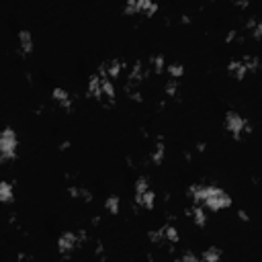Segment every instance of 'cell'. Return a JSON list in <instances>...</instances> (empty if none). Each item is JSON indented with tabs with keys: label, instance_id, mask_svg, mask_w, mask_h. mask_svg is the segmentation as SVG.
Returning a JSON list of instances; mask_svg holds the SVG:
<instances>
[{
	"label": "cell",
	"instance_id": "22",
	"mask_svg": "<svg viewBox=\"0 0 262 262\" xmlns=\"http://www.w3.org/2000/svg\"><path fill=\"white\" fill-rule=\"evenodd\" d=\"M194 150H196V152H205V142H199Z\"/></svg>",
	"mask_w": 262,
	"mask_h": 262
},
{
	"label": "cell",
	"instance_id": "19",
	"mask_svg": "<svg viewBox=\"0 0 262 262\" xmlns=\"http://www.w3.org/2000/svg\"><path fill=\"white\" fill-rule=\"evenodd\" d=\"M164 152H166V150H164V144L162 142H158L154 148H152V152H150V162H154V164H160L162 160H164Z\"/></svg>",
	"mask_w": 262,
	"mask_h": 262
},
{
	"label": "cell",
	"instance_id": "6",
	"mask_svg": "<svg viewBox=\"0 0 262 262\" xmlns=\"http://www.w3.org/2000/svg\"><path fill=\"white\" fill-rule=\"evenodd\" d=\"M51 98L59 105V107H63V109H72V105H74V98H72V94L66 90L63 86H55L53 90H51Z\"/></svg>",
	"mask_w": 262,
	"mask_h": 262
},
{
	"label": "cell",
	"instance_id": "2",
	"mask_svg": "<svg viewBox=\"0 0 262 262\" xmlns=\"http://www.w3.org/2000/svg\"><path fill=\"white\" fill-rule=\"evenodd\" d=\"M17 146H19V138L17 131L11 127H5L0 131V162L9 164L17 158Z\"/></svg>",
	"mask_w": 262,
	"mask_h": 262
},
{
	"label": "cell",
	"instance_id": "12",
	"mask_svg": "<svg viewBox=\"0 0 262 262\" xmlns=\"http://www.w3.org/2000/svg\"><path fill=\"white\" fill-rule=\"evenodd\" d=\"M134 11L150 17L158 11V3H154V0H134Z\"/></svg>",
	"mask_w": 262,
	"mask_h": 262
},
{
	"label": "cell",
	"instance_id": "7",
	"mask_svg": "<svg viewBox=\"0 0 262 262\" xmlns=\"http://www.w3.org/2000/svg\"><path fill=\"white\" fill-rule=\"evenodd\" d=\"M17 41H19V53L27 55L33 51V33L27 31V29H21L17 33Z\"/></svg>",
	"mask_w": 262,
	"mask_h": 262
},
{
	"label": "cell",
	"instance_id": "9",
	"mask_svg": "<svg viewBox=\"0 0 262 262\" xmlns=\"http://www.w3.org/2000/svg\"><path fill=\"white\" fill-rule=\"evenodd\" d=\"M136 203L144 209H154L156 205V192L152 188H146V190H138L136 192Z\"/></svg>",
	"mask_w": 262,
	"mask_h": 262
},
{
	"label": "cell",
	"instance_id": "16",
	"mask_svg": "<svg viewBox=\"0 0 262 262\" xmlns=\"http://www.w3.org/2000/svg\"><path fill=\"white\" fill-rule=\"evenodd\" d=\"M164 94H166L168 98H178V94H180V82L174 80V78H168L166 82H164Z\"/></svg>",
	"mask_w": 262,
	"mask_h": 262
},
{
	"label": "cell",
	"instance_id": "4",
	"mask_svg": "<svg viewBox=\"0 0 262 262\" xmlns=\"http://www.w3.org/2000/svg\"><path fill=\"white\" fill-rule=\"evenodd\" d=\"M225 129H227V134L229 136H234L236 140H242L250 134V121L244 119L240 113L236 111H227L225 113Z\"/></svg>",
	"mask_w": 262,
	"mask_h": 262
},
{
	"label": "cell",
	"instance_id": "1",
	"mask_svg": "<svg viewBox=\"0 0 262 262\" xmlns=\"http://www.w3.org/2000/svg\"><path fill=\"white\" fill-rule=\"evenodd\" d=\"M201 205H205L207 209H213V211H221V209L232 205V196H229L223 188L215 186V184H205Z\"/></svg>",
	"mask_w": 262,
	"mask_h": 262
},
{
	"label": "cell",
	"instance_id": "5",
	"mask_svg": "<svg viewBox=\"0 0 262 262\" xmlns=\"http://www.w3.org/2000/svg\"><path fill=\"white\" fill-rule=\"evenodd\" d=\"M125 61L123 59H119V57H115V59H107V61H103L101 66H98V74L101 76H105L107 80H115V78H119L121 74H123V70H125Z\"/></svg>",
	"mask_w": 262,
	"mask_h": 262
},
{
	"label": "cell",
	"instance_id": "15",
	"mask_svg": "<svg viewBox=\"0 0 262 262\" xmlns=\"http://www.w3.org/2000/svg\"><path fill=\"white\" fill-rule=\"evenodd\" d=\"M201 262H221V250L217 246H209L199 254Z\"/></svg>",
	"mask_w": 262,
	"mask_h": 262
},
{
	"label": "cell",
	"instance_id": "10",
	"mask_svg": "<svg viewBox=\"0 0 262 262\" xmlns=\"http://www.w3.org/2000/svg\"><path fill=\"white\" fill-rule=\"evenodd\" d=\"M227 72L232 74L234 78H238V80H244V78L248 76V66H246L244 57H240V59H232V61H229V66H227Z\"/></svg>",
	"mask_w": 262,
	"mask_h": 262
},
{
	"label": "cell",
	"instance_id": "3",
	"mask_svg": "<svg viewBox=\"0 0 262 262\" xmlns=\"http://www.w3.org/2000/svg\"><path fill=\"white\" fill-rule=\"evenodd\" d=\"M84 242H88V234L86 229H76V232H63L57 238V250L61 256H70L78 246H82Z\"/></svg>",
	"mask_w": 262,
	"mask_h": 262
},
{
	"label": "cell",
	"instance_id": "23",
	"mask_svg": "<svg viewBox=\"0 0 262 262\" xmlns=\"http://www.w3.org/2000/svg\"><path fill=\"white\" fill-rule=\"evenodd\" d=\"M238 215H240V219H244V221H248V213H246V211H238Z\"/></svg>",
	"mask_w": 262,
	"mask_h": 262
},
{
	"label": "cell",
	"instance_id": "14",
	"mask_svg": "<svg viewBox=\"0 0 262 262\" xmlns=\"http://www.w3.org/2000/svg\"><path fill=\"white\" fill-rule=\"evenodd\" d=\"M15 196V186L9 180H0V203H11Z\"/></svg>",
	"mask_w": 262,
	"mask_h": 262
},
{
	"label": "cell",
	"instance_id": "17",
	"mask_svg": "<svg viewBox=\"0 0 262 262\" xmlns=\"http://www.w3.org/2000/svg\"><path fill=\"white\" fill-rule=\"evenodd\" d=\"M105 209H107L109 213L117 215V213H119V209H121V199H119L117 194H109L107 199H105Z\"/></svg>",
	"mask_w": 262,
	"mask_h": 262
},
{
	"label": "cell",
	"instance_id": "13",
	"mask_svg": "<svg viewBox=\"0 0 262 262\" xmlns=\"http://www.w3.org/2000/svg\"><path fill=\"white\" fill-rule=\"evenodd\" d=\"M186 215L196 223V225H205L207 223V213H205V209L201 207V205H190L188 209H186Z\"/></svg>",
	"mask_w": 262,
	"mask_h": 262
},
{
	"label": "cell",
	"instance_id": "20",
	"mask_svg": "<svg viewBox=\"0 0 262 262\" xmlns=\"http://www.w3.org/2000/svg\"><path fill=\"white\" fill-rule=\"evenodd\" d=\"M146 188H152V186H150V180H148L146 176H140V178L136 180V186H134V190L138 192V190H146Z\"/></svg>",
	"mask_w": 262,
	"mask_h": 262
},
{
	"label": "cell",
	"instance_id": "8",
	"mask_svg": "<svg viewBox=\"0 0 262 262\" xmlns=\"http://www.w3.org/2000/svg\"><path fill=\"white\" fill-rule=\"evenodd\" d=\"M148 68H150V74H162L164 70H166V59H164V53L156 51L148 57Z\"/></svg>",
	"mask_w": 262,
	"mask_h": 262
},
{
	"label": "cell",
	"instance_id": "21",
	"mask_svg": "<svg viewBox=\"0 0 262 262\" xmlns=\"http://www.w3.org/2000/svg\"><path fill=\"white\" fill-rule=\"evenodd\" d=\"M236 39H240V33L238 31H229L227 35H225V41H236Z\"/></svg>",
	"mask_w": 262,
	"mask_h": 262
},
{
	"label": "cell",
	"instance_id": "11",
	"mask_svg": "<svg viewBox=\"0 0 262 262\" xmlns=\"http://www.w3.org/2000/svg\"><path fill=\"white\" fill-rule=\"evenodd\" d=\"M68 192L72 194V196H76V199H80V201H84V203H90L92 201V192L86 188V186H82V184H68Z\"/></svg>",
	"mask_w": 262,
	"mask_h": 262
},
{
	"label": "cell",
	"instance_id": "18",
	"mask_svg": "<svg viewBox=\"0 0 262 262\" xmlns=\"http://www.w3.org/2000/svg\"><path fill=\"white\" fill-rule=\"evenodd\" d=\"M166 74H168V78L180 80V76L184 74V66H182V63H178V61H172V63H168V66H166Z\"/></svg>",
	"mask_w": 262,
	"mask_h": 262
}]
</instances>
